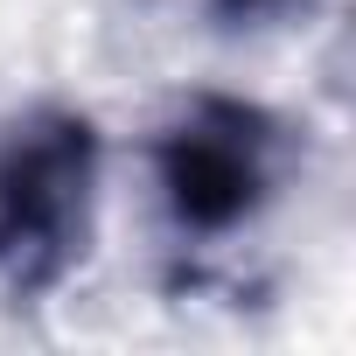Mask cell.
<instances>
[{
	"label": "cell",
	"instance_id": "1",
	"mask_svg": "<svg viewBox=\"0 0 356 356\" xmlns=\"http://www.w3.org/2000/svg\"><path fill=\"white\" fill-rule=\"evenodd\" d=\"M98 175V126L70 105H35L0 126V300L8 307H35L84 266Z\"/></svg>",
	"mask_w": 356,
	"mask_h": 356
},
{
	"label": "cell",
	"instance_id": "2",
	"mask_svg": "<svg viewBox=\"0 0 356 356\" xmlns=\"http://www.w3.org/2000/svg\"><path fill=\"white\" fill-rule=\"evenodd\" d=\"M161 210L182 238H231L245 231L280 189V133L259 105L196 98L154 147Z\"/></svg>",
	"mask_w": 356,
	"mask_h": 356
},
{
	"label": "cell",
	"instance_id": "3",
	"mask_svg": "<svg viewBox=\"0 0 356 356\" xmlns=\"http://www.w3.org/2000/svg\"><path fill=\"white\" fill-rule=\"evenodd\" d=\"M224 15H273V8H286V0H217Z\"/></svg>",
	"mask_w": 356,
	"mask_h": 356
}]
</instances>
